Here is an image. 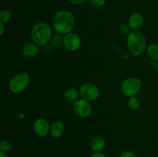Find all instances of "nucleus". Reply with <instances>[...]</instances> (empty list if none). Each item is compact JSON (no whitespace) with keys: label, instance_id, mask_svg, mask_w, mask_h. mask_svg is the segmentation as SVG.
Masks as SVG:
<instances>
[{"label":"nucleus","instance_id":"1","mask_svg":"<svg viewBox=\"0 0 158 157\" xmlns=\"http://www.w3.org/2000/svg\"><path fill=\"white\" fill-rule=\"evenodd\" d=\"M75 25V18L73 13L67 10H60L52 17L54 30L60 35H66L72 32Z\"/></svg>","mask_w":158,"mask_h":157},{"label":"nucleus","instance_id":"2","mask_svg":"<svg viewBox=\"0 0 158 157\" xmlns=\"http://www.w3.org/2000/svg\"><path fill=\"white\" fill-rule=\"evenodd\" d=\"M52 28L45 22L35 23L30 31V38L32 42L35 43L39 46L47 44L52 38Z\"/></svg>","mask_w":158,"mask_h":157},{"label":"nucleus","instance_id":"3","mask_svg":"<svg viewBox=\"0 0 158 157\" xmlns=\"http://www.w3.org/2000/svg\"><path fill=\"white\" fill-rule=\"evenodd\" d=\"M127 46L131 54L136 56L140 55L146 49V37L140 31H132L127 36Z\"/></svg>","mask_w":158,"mask_h":157},{"label":"nucleus","instance_id":"4","mask_svg":"<svg viewBox=\"0 0 158 157\" xmlns=\"http://www.w3.org/2000/svg\"><path fill=\"white\" fill-rule=\"evenodd\" d=\"M29 83H30V77L27 72H18L9 80V89L12 93L19 94L26 90Z\"/></svg>","mask_w":158,"mask_h":157},{"label":"nucleus","instance_id":"5","mask_svg":"<svg viewBox=\"0 0 158 157\" xmlns=\"http://www.w3.org/2000/svg\"><path fill=\"white\" fill-rule=\"evenodd\" d=\"M142 83L140 78L137 77H129L127 78L121 84L122 92L127 97L134 96L140 92Z\"/></svg>","mask_w":158,"mask_h":157},{"label":"nucleus","instance_id":"6","mask_svg":"<svg viewBox=\"0 0 158 157\" xmlns=\"http://www.w3.org/2000/svg\"><path fill=\"white\" fill-rule=\"evenodd\" d=\"M73 109L76 115L83 119L89 117L93 112L92 105L90 104L89 101H87L83 98L78 99L74 102Z\"/></svg>","mask_w":158,"mask_h":157},{"label":"nucleus","instance_id":"7","mask_svg":"<svg viewBox=\"0 0 158 157\" xmlns=\"http://www.w3.org/2000/svg\"><path fill=\"white\" fill-rule=\"evenodd\" d=\"M80 96L87 101H94L100 96V90L96 85L86 83L82 85L80 88Z\"/></svg>","mask_w":158,"mask_h":157},{"label":"nucleus","instance_id":"8","mask_svg":"<svg viewBox=\"0 0 158 157\" xmlns=\"http://www.w3.org/2000/svg\"><path fill=\"white\" fill-rule=\"evenodd\" d=\"M63 43L66 49L71 52H76L81 46V39L77 33L71 32L64 35Z\"/></svg>","mask_w":158,"mask_h":157},{"label":"nucleus","instance_id":"9","mask_svg":"<svg viewBox=\"0 0 158 157\" xmlns=\"http://www.w3.org/2000/svg\"><path fill=\"white\" fill-rule=\"evenodd\" d=\"M50 126L47 119L44 118H38L33 123V130L37 135L44 137L49 133Z\"/></svg>","mask_w":158,"mask_h":157},{"label":"nucleus","instance_id":"10","mask_svg":"<svg viewBox=\"0 0 158 157\" xmlns=\"http://www.w3.org/2000/svg\"><path fill=\"white\" fill-rule=\"evenodd\" d=\"M65 132V125L60 120L54 121L50 126V133L51 136L55 139H59L63 135Z\"/></svg>","mask_w":158,"mask_h":157},{"label":"nucleus","instance_id":"11","mask_svg":"<svg viewBox=\"0 0 158 157\" xmlns=\"http://www.w3.org/2000/svg\"><path fill=\"white\" fill-rule=\"evenodd\" d=\"M143 23V15L139 12H134L128 18V26L133 30H137Z\"/></svg>","mask_w":158,"mask_h":157},{"label":"nucleus","instance_id":"12","mask_svg":"<svg viewBox=\"0 0 158 157\" xmlns=\"http://www.w3.org/2000/svg\"><path fill=\"white\" fill-rule=\"evenodd\" d=\"M38 46V45L34 42L26 43L22 48V54L28 58H32L39 53L40 50Z\"/></svg>","mask_w":158,"mask_h":157},{"label":"nucleus","instance_id":"13","mask_svg":"<svg viewBox=\"0 0 158 157\" xmlns=\"http://www.w3.org/2000/svg\"><path fill=\"white\" fill-rule=\"evenodd\" d=\"M106 142L104 137L101 135H96L92 139L90 143L91 149L95 152H102L106 148Z\"/></svg>","mask_w":158,"mask_h":157},{"label":"nucleus","instance_id":"14","mask_svg":"<svg viewBox=\"0 0 158 157\" xmlns=\"http://www.w3.org/2000/svg\"><path fill=\"white\" fill-rule=\"evenodd\" d=\"M80 95V91L76 89H69L64 92V99L68 102H75Z\"/></svg>","mask_w":158,"mask_h":157},{"label":"nucleus","instance_id":"15","mask_svg":"<svg viewBox=\"0 0 158 157\" xmlns=\"http://www.w3.org/2000/svg\"><path fill=\"white\" fill-rule=\"evenodd\" d=\"M148 55L150 58L154 61H158V45L157 44H151L148 46Z\"/></svg>","mask_w":158,"mask_h":157},{"label":"nucleus","instance_id":"16","mask_svg":"<svg viewBox=\"0 0 158 157\" xmlns=\"http://www.w3.org/2000/svg\"><path fill=\"white\" fill-rule=\"evenodd\" d=\"M127 106L131 110H137L140 106V100L137 97H136V95L129 97L127 100Z\"/></svg>","mask_w":158,"mask_h":157},{"label":"nucleus","instance_id":"17","mask_svg":"<svg viewBox=\"0 0 158 157\" xmlns=\"http://www.w3.org/2000/svg\"><path fill=\"white\" fill-rule=\"evenodd\" d=\"M12 18V12L9 9H3L2 10L0 14V22H2L4 24L9 22Z\"/></svg>","mask_w":158,"mask_h":157},{"label":"nucleus","instance_id":"18","mask_svg":"<svg viewBox=\"0 0 158 157\" xmlns=\"http://www.w3.org/2000/svg\"><path fill=\"white\" fill-rule=\"evenodd\" d=\"M12 148H13V145H12V142L9 141V140H2L0 143V151L8 152H10Z\"/></svg>","mask_w":158,"mask_h":157},{"label":"nucleus","instance_id":"19","mask_svg":"<svg viewBox=\"0 0 158 157\" xmlns=\"http://www.w3.org/2000/svg\"><path fill=\"white\" fill-rule=\"evenodd\" d=\"M93 6L96 8H101L106 3V0H88Z\"/></svg>","mask_w":158,"mask_h":157},{"label":"nucleus","instance_id":"20","mask_svg":"<svg viewBox=\"0 0 158 157\" xmlns=\"http://www.w3.org/2000/svg\"><path fill=\"white\" fill-rule=\"evenodd\" d=\"M131 29L130 28V26H128V25H121V26H120L119 30H120V33L127 36V35L131 32Z\"/></svg>","mask_w":158,"mask_h":157},{"label":"nucleus","instance_id":"21","mask_svg":"<svg viewBox=\"0 0 158 157\" xmlns=\"http://www.w3.org/2000/svg\"><path fill=\"white\" fill-rule=\"evenodd\" d=\"M120 157H137L136 155V154H134V152H131V151H124L121 153V155H120Z\"/></svg>","mask_w":158,"mask_h":157},{"label":"nucleus","instance_id":"22","mask_svg":"<svg viewBox=\"0 0 158 157\" xmlns=\"http://www.w3.org/2000/svg\"><path fill=\"white\" fill-rule=\"evenodd\" d=\"M86 0H68L69 3L73 5H76V6H80V5L83 4Z\"/></svg>","mask_w":158,"mask_h":157},{"label":"nucleus","instance_id":"23","mask_svg":"<svg viewBox=\"0 0 158 157\" xmlns=\"http://www.w3.org/2000/svg\"><path fill=\"white\" fill-rule=\"evenodd\" d=\"M90 157H107L104 153H103L102 152H94V154L91 155Z\"/></svg>","mask_w":158,"mask_h":157},{"label":"nucleus","instance_id":"24","mask_svg":"<svg viewBox=\"0 0 158 157\" xmlns=\"http://www.w3.org/2000/svg\"><path fill=\"white\" fill-rule=\"evenodd\" d=\"M0 27H1V30H0V35H2L3 33H4V23L2 22H0Z\"/></svg>","mask_w":158,"mask_h":157},{"label":"nucleus","instance_id":"25","mask_svg":"<svg viewBox=\"0 0 158 157\" xmlns=\"http://www.w3.org/2000/svg\"><path fill=\"white\" fill-rule=\"evenodd\" d=\"M0 157H9V156H8L6 152H2V151H0Z\"/></svg>","mask_w":158,"mask_h":157},{"label":"nucleus","instance_id":"26","mask_svg":"<svg viewBox=\"0 0 158 157\" xmlns=\"http://www.w3.org/2000/svg\"><path fill=\"white\" fill-rule=\"evenodd\" d=\"M157 73H158V62H157Z\"/></svg>","mask_w":158,"mask_h":157},{"label":"nucleus","instance_id":"27","mask_svg":"<svg viewBox=\"0 0 158 157\" xmlns=\"http://www.w3.org/2000/svg\"><path fill=\"white\" fill-rule=\"evenodd\" d=\"M157 144H158V137H157Z\"/></svg>","mask_w":158,"mask_h":157}]
</instances>
